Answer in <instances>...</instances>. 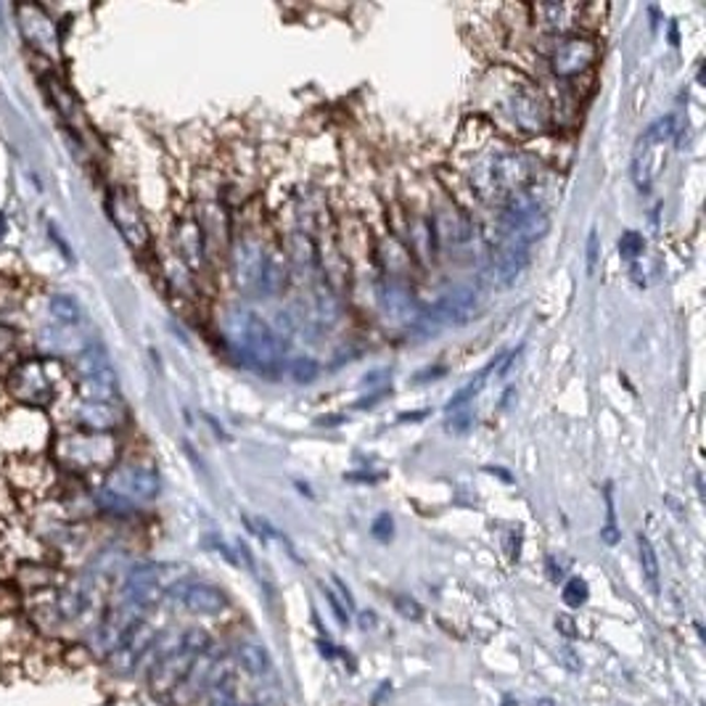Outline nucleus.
Instances as JSON below:
<instances>
[{
  "mask_svg": "<svg viewBox=\"0 0 706 706\" xmlns=\"http://www.w3.org/2000/svg\"><path fill=\"white\" fill-rule=\"evenodd\" d=\"M598 257H601V242H598V231L592 228L588 236V275H596Z\"/></svg>",
  "mask_w": 706,
  "mask_h": 706,
  "instance_id": "35",
  "label": "nucleus"
},
{
  "mask_svg": "<svg viewBox=\"0 0 706 706\" xmlns=\"http://www.w3.org/2000/svg\"><path fill=\"white\" fill-rule=\"evenodd\" d=\"M326 598H329V603H331L333 614H337V620L344 624V622H346V609L342 607V603H339V598H337V596H333V592H331V590H326Z\"/></svg>",
  "mask_w": 706,
  "mask_h": 706,
  "instance_id": "39",
  "label": "nucleus"
},
{
  "mask_svg": "<svg viewBox=\"0 0 706 706\" xmlns=\"http://www.w3.org/2000/svg\"><path fill=\"white\" fill-rule=\"evenodd\" d=\"M207 648H210V638H207V633H201V629H188L186 635H180L178 646H175L173 651L162 654V657L154 661V667H151V691H154L156 696H169V693L178 689L180 680L186 678L193 659H197L199 654H204Z\"/></svg>",
  "mask_w": 706,
  "mask_h": 706,
  "instance_id": "6",
  "label": "nucleus"
},
{
  "mask_svg": "<svg viewBox=\"0 0 706 706\" xmlns=\"http://www.w3.org/2000/svg\"><path fill=\"white\" fill-rule=\"evenodd\" d=\"M497 109L508 117V122L521 132H545L551 128V111L540 91L521 78L519 72L508 74V83L497 96Z\"/></svg>",
  "mask_w": 706,
  "mask_h": 706,
  "instance_id": "5",
  "label": "nucleus"
},
{
  "mask_svg": "<svg viewBox=\"0 0 706 706\" xmlns=\"http://www.w3.org/2000/svg\"><path fill=\"white\" fill-rule=\"evenodd\" d=\"M106 207H109L111 223H115L117 231L122 233L125 242H128L136 251L146 249L149 242H151L149 225H146V220H143L141 210H138L136 201H132L130 193L111 191L109 204H106Z\"/></svg>",
  "mask_w": 706,
  "mask_h": 706,
  "instance_id": "13",
  "label": "nucleus"
},
{
  "mask_svg": "<svg viewBox=\"0 0 706 706\" xmlns=\"http://www.w3.org/2000/svg\"><path fill=\"white\" fill-rule=\"evenodd\" d=\"M374 534L378 540H389L392 538V516L389 514H381L378 519L374 521Z\"/></svg>",
  "mask_w": 706,
  "mask_h": 706,
  "instance_id": "36",
  "label": "nucleus"
},
{
  "mask_svg": "<svg viewBox=\"0 0 706 706\" xmlns=\"http://www.w3.org/2000/svg\"><path fill=\"white\" fill-rule=\"evenodd\" d=\"M101 487H106L109 493L125 497V501H130L132 506H136V503L154 501V497L160 495L162 482L151 463H122V466H115V469L106 474Z\"/></svg>",
  "mask_w": 706,
  "mask_h": 706,
  "instance_id": "9",
  "label": "nucleus"
},
{
  "mask_svg": "<svg viewBox=\"0 0 706 706\" xmlns=\"http://www.w3.org/2000/svg\"><path fill=\"white\" fill-rule=\"evenodd\" d=\"M476 313V294L474 292H456L447 294L432 307L434 320L439 323H466Z\"/></svg>",
  "mask_w": 706,
  "mask_h": 706,
  "instance_id": "22",
  "label": "nucleus"
},
{
  "mask_svg": "<svg viewBox=\"0 0 706 706\" xmlns=\"http://www.w3.org/2000/svg\"><path fill=\"white\" fill-rule=\"evenodd\" d=\"M331 585H333V588H329V590L339 592V603H344V609H352V607H355V601H352L350 590H346V588H344V583H342V579H339V577H333V579H331Z\"/></svg>",
  "mask_w": 706,
  "mask_h": 706,
  "instance_id": "38",
  "label": "nucleus"
},
{
  "mask_svg": "<svg viewBox=\"0 0 706 706\" xmlns=\"http://www.w3.org/2000/svg\"><path fill=\"white\" fill-rule=\"evenodd\" d=\"M598 61V46L588 35H569L558 43L551 56L553 74L561 80H575Z\"/></svg>",
  "mask_w": 706,
  "mask_h": 706,
  "instance_id": "10",
  "label": "nucleus"
},
{
  "mask_svg": "<svg viewBox=\"0 0 706 706\" xmlns=\"http://www.w3.org/2000/svg\"><path fill=\"white\" fill-rule=\"evenodd\" d=\"M236 657L242 661V667L251 674H268L270 672V654L262 643L257 640H242L236 648Z\"/></svg>",
  "mask_w": 706,
  "mask_h": 706,
  "instance_id": "25",
  "label": "nucleus"
},
{
  "mask_svg": "<svg viewBox=\"0 0 706 706\" xmlns=\"http://www.w3.org/2000/svg\"><path fill=\"white\" fill-rule=\"evenodd\" d=\"M283 281H286V270H283V264L279 260H275L273 255L264 257L260 281H257V292H262V294L281 292Z\"/></svg>",
  "mask_w": 706,
  "mask_h": 706,
  "instance_id": "26",
  "label": "nucleus"
},
{
  "mask_svg": "<svg viewBox=\"0 0 706 706\" xmlns=\"http://www.w3.org/2000/svg\"><path fill=\"white\" fill-rule=\"evenodd\" d=\"M529 264V255H527V247H519V244H506V247H501L495 251L493 257V279L501 283V286H508V283H514L519 279L521 273H525V268Z\"/></svg>",
  "mask_w": 706,
  "mask_h": 706,
  "instance_id": "21",
  "label": "nucleus"
},
{
  "mask_svg": "<svg viewBox=\"0 0 706 706\" xmlns=\"http://www.w3.org/2000/svg\"><path fill=\"white\" fill-rule=\"evenodd\" d=\"M268 251L257 242H238L233 249V279L242 289H257Z\"/></svg>",
  "mask_w": 706,
  "mask_h": 706,
  "instance_id": "18",
  "label": "nucleus"
},
{
  "mask_svg": "<svg viewBox=\"0 0 706 706\" xmlns=\"http://www.w3.org/2000/svg\"><path fill=\"white\" fill-rule=\"evenodd\" d=\"M469 175L479 197L490 199L497 193L514 197V193L525 191L527 183L532 180L534 167L525 154L501 146L482 151L469 165Z\"/></svg>",
  "mask_w": 706,
  "mask_h": 706,
  "instance_id": "2",
  "label": "nucleus"
},
{
  "mask_svg": "<svg viewBox=\"0 0 706 706\" xmlns=\"http://www.w3.org/2000/svg\"><path fill=\"white\" fill-rule=\"evenodd\" d=\"M22 344V333H19L16 326L0 323V361L11 357Z\"/></svg>",
  "mask_w": 706,
  "mask_h": 706,
  "instance_id": "31",
  "label": "nucleus"
},
{
  "mask_svg": "<svg viewBox=\"0 0 706 706\" xmlns=\"http://www.w3.org/2000/svg\"><path fill=\"white\" fill-rule=\"evenodd\" d=\"M5 233H9V220H5V214H0V242L5 238Z\"/></svg>",
  "mask_w": 706,
  "mask_h": 706,
  "instance_id": "41",
  "label": "nucleus"
},
{
  "mask_svg": "<svg viewBox=\"0 0 706 706\" xmlns=\"http://www.w3.org/2000/svg\"><path fill=\"white\" fill-rule=\"evenodd\" d=\"M19 33L27 40L30 48H35L40 56H54L59 48V33H56V22L48 16L46 9L33 3H24L16 9Z\"/></svg>",
  "mask_w": 706,
  "mask_h": 706,
  "instance_id": "15",
  "label": "nucleus"
},
{
  "mask_svg": "<svg viewBox=\"0 0 706 706\" xmlns=\"http://www.w3.org/2000/svg\"><path fill=\"white\" fill-rule=\"evenodd\" d=\"M318 374H320V368H318V363L313 361V357H296V361L292 363V378H294V381L310 384V381H315V378H318Z\"/></svg>",
  "mask_w": 706,
  "mask_h": 706,
  "instance_id": "33",
  "label": "nucleus"
},
{
  "mask_svg": "<svg viewBox=\"0 0 706 706\" xmlns=\"http://www.w3.org/2000/svg\"><path fill=\"white\" fill-rule=\"evenodd\" d=\"M74 395L78 402H117L119 400V381L115 368H104L98 374L80 376L74 381Z\"/></svg>",
  "mask_w": 706,
  "mask_h": 706,
  "instance_id": "19",
  "label": "nucleus"
},
{
  "mask_svg": "<svg viewBox=\"0 0 706 706\" xmlns=\"http://www.w3.org/2000/svg\"><path fill=\"white\" fill-rule=\"evenodd\" d=\"M556 629H558V633H564L569 640L577 638V624H575V620H572L569 614H558L556 616Z\"/></svg>",
  "mask_w": 706,
  "mask_h": 706,
  "instance_id": "37",
  "label": "nucleus"
},
{
  "mask_svg": "<svg viewBox=\"0 0 706 706\" xmlns=\"http://www.w3.org/2000/svg\"><path fill=\"white\" fill-rule=\"evenodd\" d=\"M5 532H9V525H5V521H0V540L5 538Z\"/></svg>",
  "mask_w": 706,
  "mask_h": 706,
  "instance_id": "44",
  "label": "nucleus"
},
{
  "mask_svg": "<svg viewBox=\"0 0 706 706\" xmlns=\"http://www.w3.org/2000/svg\"><path fill=\"white\" fill-rule=\"evenodd\" d=\"M50 361L43 357H24L11 365L5 374V395L19 408H30V411H46L50 402L56 400V381L50 376Z\"/></svg>",
  "mask_w": 706,
  "mask_h": 706,
  "instance_id": "4",
  "label": "nucleus"
},
{
  "mask_svg": "<svg viewBox=\"0 0 706 706\" xmlns=\"http://www.w3.org/2000/svg\"><path fill=\"white\" fill-rule=\"evenodd\" d=\"M87 344L91 342H87L80 329H64V326H54V323L43 326L35 339L37 357H43V361H50V363L74 361Z\"/></svg>",
  "mask_w": 706,
  "mask_h": 706,
  "instance_id": "16",
  "label": "nucleus"
},
{
  "mask_svg": "<svg viewBox=\"0 0 706 706\" xmlns=\"http://www.w3.org/2000/svg\"><path fill=\"white\" fill-rule=\"evenodd\" d=\"M212 706H233V704L228 702V698H214Z\"/></svg>",
  "mask_w": 706,
  "mask_h": 706,
  "instance_id": "42",
  "label": "nucleus"
},
{
  "mask_svg": "<svg viewBox=\"0 0 706 706\" xmlns=\"http://www.w3.org/2000/svg\"><path fill=\"white\" fill-rule=\"evenodd\" d=\"M674 136V117H659L657 122H651L646 132L638 138V146H635L633 156V180L635 186L640 188L643 193L654 186V178H657L659 167V149H664L667 143L672 141Z\"/></svg>",
  "mask_w": 706,
  "mask_h": 706,
  "instance_id": "8",
  "label": "nucleus"
},
{
  "mask_svg": "<svg viewBox=\"0 0 706 706\" xmlns=\"http://www.w3.org/2000/svg\"><path fill=\"white\" fill-rule=\"evenodd\" d=\"M175 247H178L180 260L191 268H199L204 262V231L197 220H180L178 228H175Z\"/></svg>",
  "mask_w": 706,
  "mask_h": 706,
  "instance_id": "20",
  "label": "nucleus"
},
{
  "mask_svg": "<svg viewBox=\"0 0 706 706\" xmlns=\"http://www.w3.org/2000/svg\"><path fill=\"white\" fill-rule=\"evenodd\" d=\"M469 421H471V415L463 413V415H458V419H452L450 426H447V428H452V432H463V428L469 426Z\"/></svg>",
  "mask_w": 706,
  "mask_h": 706,
  "instance_id": "40",
  "label": "nucleus"
},
{
  "mask_svg": "<svg viewBox=\"0 0 706 706\" xmlns=\"http://www.w3.org/2000/svg\"><path fill=\"white\" fill-rule=\"evenodd\" d=\"M643 251H646V238H643L638 231L622 233V238H620V255L624 257V260H638Z\"/></svg>",
  "mask_w": 706,
  "mask_h": 706,
  "instance_id": "30",
  "label": "nucleus"
},
{
  "mask_svg": "<svg viewBox=\"0 0 706 706\" xmlns=\"http://www.w3.org/2000/svg\"><path fill=\"white\" fill-rule=\"evenodd\" d=\"M19 516H22V497L14 493L9 479L0 474V521L11 527Z\"/></svg>",
  "mask_w": 706,
  "mask_h": 706,
  "instance_id": "27",
  "label": "nucleus"
},
{
  "mask_svg": "<svg viewBox=\"0 0 706 706\" xmlns=\"http://www.w3.org/2000/svg\"><path fill=\"white\" fill-rule=\"evenodd\" d=\"M223 333L238 355L249 357L251 363L270 368L281 361L283 346L275 331L257 313L231 310L223 320Z\"/></svg>",
  "mask_w": 706,
  "mask_h": 706,
  "instance_id": "3",
  "label": "nucleus"
},
{
  "mask_svg": "<svg viewBox=\"0 0 706 706\" xmlns=\"http://www.w3.org/2000/svg\"><path fill=\"white\" fill-rule=\"evenodd\" d=\"M50 458L64 474L85 476L93 471H111L117 466L119 445L115 434H93V432H72L56 434L50 439Z\"/></svg>",
  "mask_w": 706,
  "mask_h": 706,
  "instance_id": "1",
  "label": "nucleus"
},
{
  "mask_svg": "<svg viewBox=\"0 0 706 706\" xmlns=\"http://www.w3.org/2000/svg\"><path fill=\"white\" fill-rule=\"evenodd\" d=\"M638 551H640L643 577L648 579L651 590L657 592L659 590V558H657V551H654L651 540H648L646 534H640V538H638Z\"/></svg>",
  "mask_w": 706,
  "mask_h": 706,
  "instance_id": "28",
  "label": "nucleus"
},
{
  "mask_svg": "<svg viewBox=\"0 0 706 706\" xmlns=\"http://www.w3.org/2000/svg\"><path fill=\"white\" fill-rule=\"evenodd\" d=\"M534 706H556V704H553V698H540V702H534Z\"/></svg>",
  "mask_w": 706,
  "mask_h": 706,
  "instance_id": "43",
  "label": "nucleus"
},
{
  "mask_svg": "<svg viewBox=\"0 0 706 706\" xmlns=\"http://www.w3.org/2000/svg\"><path fill=\"white\" fill-rule=\"evenodd\" d=\"M167 598L178 601L186 607L191 614H220L225 607H228V598L225 592L212 583H193V579H178L165 590Z\"/></svg>",
  "mask_w": 706,
  "mask_h": 706,
  "instance_id": "14",
  "label": "nucleus"
},
{
  "mask_svg": "<svg viewBox=\"0 0 706 706\" xmlns=\"http://www.w3.org/2000/svg\"><path fill=\"white\" fill-rule=\"evenodd\" d=\"M48 315L54 326H64V329H80L85 323V310L80 305L78 296L72 294H50L48 296Z\"/></svg>",
  "mask_w": 706,
  "mask_h": 706,
  "instance_id": "23",
  "label": "nucleus"
},
{
  "mask_svg": "<svg viewBox=\"0 0 706 706\" xmlns=\"http://www.w3.org/2000/svg\"><path fill=\"white\" fill-rule=\"evenodd\" d=\"M22 601L24 596L16 590V585L11 583H0V616H14L22 614Z\"/></svg>",
  "mask_w": 706,
  "mask_h": 706,
  "instance_id": "29",
  "label": "nucleus"
},
{
  "mask_svg": "<svg viewBox=\"0 0 706 706\" xmlns=\"http://www.w3.org/2000/svg\"><path fill=\"white\" fill-rule=\"evenodd\" d=\"M0 474L9 479L19 497L43 495L54 484L50 466L43 460V456H11L9 469L0 471Z\"/></svg>",
  "mask_w": 706,
  "mask_h": 706,
  "instance_id": "12",
  "label": "nucleus"
},
{
  "mask_svg": "<svg viewBox=\"0 0 706 706\" xmlns=\"http://www.w3.org/2000/svg\"><path fill=\"white\" fill-rule=\"evenodd\" d=\"M74 428L93 434H115L125 424L122 402H74Z\"/></svg>",
  "mask_w": 706,
  "mask_h": 706,
  "instance_id": "17",
  "label": "nucleus"
},
{
  "mask_svg": "<svg viewBox=\"0 0 706 706\" xmlns=\"http://www.w3.org/2000/svg\"><path fill=\"white\" fill-rule=\"evenodd\" d=\"M72 575L64 566L56 564L54 558H24L16 561L14 572H11V583L22 596H33L40 590H56L64 579Z\"/></svg>",
  "mask_w": 706,
  "mask_h": 706,
  "instance_id": "11",
  "label": "nucleus"
},
{
  "mask_svg": "<svg viewBox=\"0 0 706 706\" xmlns=\"http://www.w3.org/2000/svg\"><path fill=\"white\" fill-rule=\"evenodd\" d=\"M532 14L538 19V24L548 33H564L572 24V14H579L577 5L566 3H538L532 5Z\"/></svg>",
  "mask_w": 706,
  "mask_h": 706,
  "instance_id": "24",
  "label": "nucleus"
},
{
  "mask_svg": "<svg viewBox=\"0 0 706 706\" xmlns=\"http://www.w3.org/2000/svg\"><path fill=\"white\" fill-rule=\"evenodd\" d=\"M551 228L548 212L542 210V204L534 197H529L527 191L514 193L506 199V210H503V231H506L510 244H527L538 242Z\"/></svg>",
  "mask_w": 706,
  "mask_h": 706,
  "instance_id": "7",
  "label": "nucleus"
},
{
  "mask_svg": "<svg viewBox=\"0 0 706 706\" xmlns=\"http://www.w3.org/2000/svg\"><path fill=\"white\" fill-rule=\"evenodd\" d=\"M588 596H590V590H588V583H585V579H569V583H566V588H564V603L566 607H572V609H577V607H583L585 601H588Z\"/></svg>",
  "mask_w": 706,
  "mask_h": 706,
  "instance_id": "32",
  "label": "nucleus"
},
{
  "mask_svg": "<svg viewBox=\"0 0 706 706\" xmlns=\"http://www.w3.org/2000/svg\"><path fill=\"white\" fill-rule=\"evenodd\" d=\"M395 607L397 611H400L402 616H405V620H421V614H424V609L419 607V603L413 601V598H408V596H397L395 598Z\"/></svg>",
  "mask_w": 706,
  "mask_h": 706,
  "instance_id": "34",
  "label": "nucleus"
}]
</instances>
